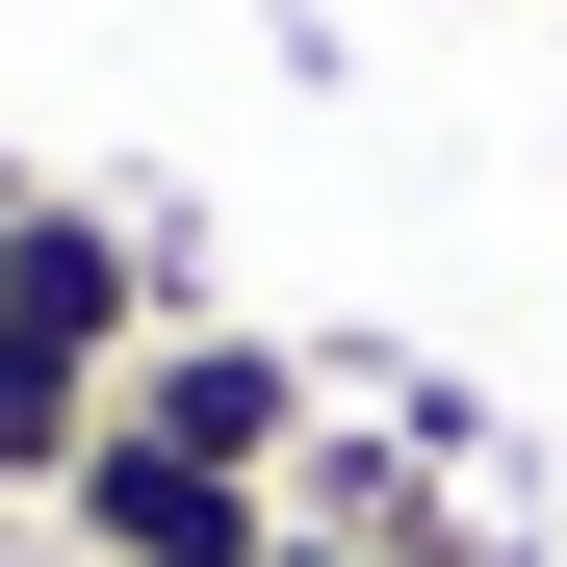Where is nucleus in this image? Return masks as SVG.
Segmentation results:
<instances>
[{"instance_id": "1", "label": "nucleus", "mask_w": 567, "mask_h": 567, "mask_svg": "<svg viewBox=\"0 0 567 567\" xmlns=\"http://www.w3.org/2000/svg\"><path fill=\"white\" fill-rule=\"evenodd\" d=\"M0 336L104 361V388H130V336H181V258L130 181H0Z\"/></svg>"}, {"instance_id": "2", "label": "nucleus", "mask_w": 567, "mask_h": 567, "mask_svg": "<svg viewBox=\"0 0 567 567\" xmlns=\"http://www.w3.org/2000/svg\"><path fill=\"white\" fill-rule=\"evenodd\" d=\"M104 439H155V464H233V491H284V464H310V361H284V336H233V310H181V336H130Z\"/></svg>"}, {"instance_id": "3", "label": "nucleus", "mask_w": 567, "mask_h": 567, "mask_svg": "<svg viewBox=\"0 0 567 567\" xmlns=\"http://www.w3.org/2000/svg\"><path fill=\"white\" fill-rule=\"evenodd\" d=\"M104 567H284V491H233V464H155V439H78V491H52Z\"/></svg>"}, {"instance_id": "4", "label": "nucleus", "mask_w": 567, "mask_h": 567, "mask_svg": "<svg viewBox=\"0 0 567 567\" xmlns=\"http://www.w3.org/2000/svg\"><path fill=\"white\" fill-rule=\"evenodd\" d=\"M78 439H104V361L0 336V491H78Z\"/></svg>"}]
</instances>
